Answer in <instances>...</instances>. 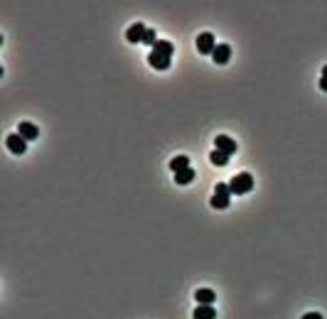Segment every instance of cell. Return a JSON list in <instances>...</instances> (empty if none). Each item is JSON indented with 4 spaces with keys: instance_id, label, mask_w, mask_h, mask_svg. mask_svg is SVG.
I'll use <instances>...</instances> for the list:
<instances>
[{
    "instance_id": "obj_1",
    "label": "cell",
    "mask_w": 327,
    "mask_h": 319,
    "mask_svg": "<svg viewBox=\"0 0 327 319\" xmlns=\"http://www.w3.org/2000/svg\"><path fill=\"white\" fill-rule=\"evenodd\" d=\"M229 189H231V194H236V197L248 194V192L253 189V177H251L248 172H239V174H234L231 182H229Z\"/></svg>"
},
{
    "instance_id": "obj_2",
    "label": "cell",
    "mask_w": 327,
    "mask_h": 319,
    "mask_svg": "<svg viewBox=\"0 0 327 319\" xmlns=\"http://www.w3.org/2000/svg\"><path fill=\"white\" fill-rule=\"evenodd\" d=\"M231 189H229V184H224V182H219L217 187H214V197H212V209H229V204H231Z\"/></svg>"
},
{
    "instance_id": "obj_3",
    "label": "cell",
    "mask_w": 327,
    "mask_h": 319,
    "mask_svg": "<svg viewBox=\"0 0 327 319\" xmlns=\"http://www.w3.org/2000/svg\"><path fill=\"white\" fill-rule=\"evenodd\" d=\"M5 145H7V150H10L12 155H25V153H27V140H25L20 133H10V135L5 138Z\"/></svg>"
},
{
    "instance_id": "obj_4",
    "label": "cell",
    "mask_w": 327,
    "mask_h": 319,
    "mask_svg": "<svg viewBox=\"0 0 327 319\" xmlns=\"http://www.w3.org/2000/svg\"><path fill=\"white\" fill-rule=\"evenodd\" d=\"M214 150H219V153H224V155L231 158V155L239 150V145H236L229 135H217V138H214Z\"/></svg>"
},
{
    "instance_id": "obj_5",
    "label": "cell",
    "mask_w": 327,
    "mask_h": 319,
    "mask_svg": "<svg viewBox=\"0 0 327 319\" xmlns=\"http://www.w3.org/2000/svg\"><path fill=\"white\" fill-rule=\"evenodd\" d=\"M145 32H148V27H145L143 22H135V25H130V27L125 30V40L130 42V44H143Z\"/></svg>"
},
{
    "instance_id": "obj_6",
    "label": "cell",
    "mask_w": 327,
    "mask_h": 319,
    "mask_svg": "<svg viewBox=\"0 0 327 319\" xmlns=\"http://www.w3.org/2000/svg\"><path fill=\"white\" fill-rule=\"evenodd\" d=\"M214 49H217L214 35H212V32H202V35L197 37V52H200V54H214Z\"/></svg>"
},
{
    "instance_id": "obj_7",
    "label": "cell",
    "mask_w": 327,
    "mask_h": 319,
    "mask_svg": "<svg viewBox=\"0 0 327 319\" xmlns=\"http://www.w3.org/2000/svg\"><path fill=\"white\" fill-rule=\"evenodd\" d=\"M148 64H150L153 69H158V72H167V69H170V57H165V54H160V52L150 49V54H148Z\"/></svg>"
},
{
    "instance_id": "obj_8",
    "label": "cell",
    "mask_w": 327,
    "mask_h": 319,
    "mask_svg": "<svg viewBox=\"0 0 327 319\" xmlns=\"http://www.w3.org/2000/svg\"><path fill=\"white\" fill-rule=\"evenodd\" d=\"M212 59H214V64H229V59H231V47H229V44H217Z\"/></svg>"
},
{
    "instance_id": "obj_9",
    "label": "cell",
    "mask_w": 327,
    "mask_h": 319,
    "mask_svg": "<svg viewBox=\"0 0 327 319\" xmlns=\"http://www.w3.org/2000/svg\"><path fill=\"white\" fill-rule=\"evenodd\" d=\"M17 133H20V135H22V138H25L27 143H30V140H37V138H40V128H37L35 123H27V120H25V123H20Z\"/></svg>"
},
{
    "instance_id": "obj_10",
    "label": "cell",
    "mask_w": 327,
    "mask_h": 319,
    "mask_svg": "<svg viewBox=\"0 0 327 319\" xmlns=\"http://www.w3.org/2000/svg\"><path fill=\"white\" fill-rule=\"evenodd\" d=\"M192 319H217L214 305H197L195 312H192Z\"/></svg>"
},
{
    "instance_id": "obj_11",
    "label": "cell",
    "mask_w": 327,
    "mask_h": 319,
    "mask_svg": "<svg viewBox=\"0 0 327 319\" xmlns=\"http://www.w3.org/2000/svg\"><path fill=\"white\" fill-rule=\"evenodd\" d=\"M195 300H197V305H214L217 295H214V290L202 287V290H197V292H195Z\"/></svg>"
},
{
    "instance_id": "obj_12",
    "label": "cell",
    "mask_w": 327,
    "mask_h": 319,
    "mask_svg": "<svg viewBox=\"0 0 327 319\" xmlns=\"http://www.w3.org/2000/svg\"><path fill=\"white\" fill-rule=\"evenodd\" d=\"M195 177H197V174H195V169H192V167L175 172V182H177V184H182V187H185V184H190V182H195Z\"/></svg>"
},
{
    "instance_id": "obj_13",
    "label": "cell",
    "mask_w": 327,
    "mask_h": 319,
    "mask_svg": "<svg viewBox=\"0 0 327 319\" xmlns=\"http://www.w3.org/2000/svg\"><path fill=\"white\" fill-rule=\"evenodd\" d=\"M190 167V158L187 155H177V158H172V162H170V169L172 172H180V169H187Z\"/></svg>"
},
{
    "instance_id": "obj_14",
    "label": "cell",
    "mask_w": 327,
    "mask_h": 319,
    "mask_svg": "<svg viewBox=\"0 0 327 319\" xmlns=\"http://www.w3.org/2000/svg\"><path fill=\"white\" fill-rule=\"evenodd\" d=\"M153 49L160 52V54H165V57H172V54H175V44L167 42V40H158V44H155Z\"/></svg>"
},
{
    "instance_id": "obj_15",
    "label": "cell",
    "mask_w": 327,
    "mask_h": 319,
    "mask_svg": "<svg viewBox=\"0 0 327 319\" xmlns=\"http://www.w3.org/2000/svg\"><path fill=\"white\" fill-rule=\"evenodd\" d=\"M209 162H212V164H217V167H224V164H229V155H224V153L214 150V153L209 155Z\"/></svg>"
},
{
    "instance_id": "obj_16",
    "label": "cell",
    "mask_w": 327,
    "mask_h": 319,
    "mask_svg": "<svg viewBox=\"0 0 327 319\" xmlns=\"http://www.w3.org/2000/svg\"><path fill=\"white\" fill-rule=\"evenodd\" d=\"M143 44H150V47H155V44H158V35H155V30H150V27H148V32H145V37H143Z\"/></svg>"
},
{
    "instance_id": "obj_17",
    "label": "cell",
    "mask_w": 327,
    "mask_h": 319,
    "mask_svg": "<svg viewBox=\"0 0 327 319\" xmlns=\"http://www.w3.org/2000/svg\"><path fill=\"white\" fill-rule=\"evenodd\" d=\"M320 88H323V91H327V67L323 69V74H320Z\"/></svg>"
},
{
    "instance_id": "obj_18",
    "label": "cell",
    "mask_w": 327,
    "mask_h": 319,
    "mask_svg": "<svg viewBox=\"0 0 327 319\" xmlns=\"http://www.w3.org/2000/svg\"><path fill=\"white\" fill-rule=\"evenodd\" d=\"M303 319H323V315H320V312H308Z\"/></svg>"
}]
</instances>
